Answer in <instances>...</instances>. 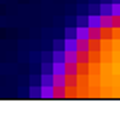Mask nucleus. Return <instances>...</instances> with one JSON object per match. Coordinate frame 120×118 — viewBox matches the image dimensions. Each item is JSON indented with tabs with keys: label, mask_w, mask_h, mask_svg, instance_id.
<instances>
[{
	"label": "nucleus",
	"mask_w": 120,
	"mask_h": 118,
	"mask_svg": "<svg viewBox=\"0 0 120 118\" xmlns=\"http://www.w3.org/2000/svg\"><path fill=\"white\" fill-rule=\"evenodd\" d=\"M63 51H77V37H75V36H67V37H65Z\"/></svg>",
	"instance_id": "f257e3e1"
},
{
	"label": "nucleus",
	"mask_w": 120,
	"mask_h": 118,
	"mask_svg": "<svg viewBox=\"0 0 120 118\" xmlns=\"http://www.w3.org/2000/svg\"><path fill=\"white\" fill-rule=\"evenodd\" d=\"M39 91H41V98H45V100H51L53 95H55L53 92V85H41Z\"/></svg>",
	"instance_id": "f03ea898"
},
{
	"label": "nucleus",
	"mask_w": 120,
	"mask_h": 118,
	"mask_svg": "<svg viewBox=\"0 0 120 118\" xmlns=\"http://www.w3.org/2000/svg\"><path fill=\"white\" fill-rule=\"evenodd\" d=\"M30 96L32 98H41V91L39 88H30Z\"/></svg>",
	"instance_id": "423d86ee"
},
{
	"label": "nucleus",
	"mask_w": 120,
	"mask_h": 118,
	"mask_svg": "<svg viewBox=\"0 0 120 118\" xmlns=\"http://www.w3.org/2000/svg\"><path fill=\"white\" fill-rule=\"evenodd\" d=\"M41 85H53V73H43L41 75Z\"/></svg>",
	"instance_id": "39448f33"
},
{
	"label": "nucleus",
	"mask_w": 120,
	"mask_h": 118,
	"mask_svg": "<svg viewBox=\"0 0 120 118\" xmlns=\"http://www.w3.org/2000/svg\"><path fill=\"white\" fill-rule=\"evenodd\" d=\"M75 37L77 39H89V26H79L75 30Z\"/></svg>",
	"instance_id": "7ed1b4c3"
},
{
	"label": "nucleus",
	"mask_w": 120,
	"mask_h": 118,
	"mask_svg": "<svg viewBox=\"0 0 120 118\" xmlns=\"http://www.w3.org/2000/svg\"><path fill=\"white\" fill-rule=\"evenodd\" d=\"M87 26L89 28H101V14H98V16H89Z\"/></svg>",
	"instance_id": "20e7f679"
}]
</instances>
